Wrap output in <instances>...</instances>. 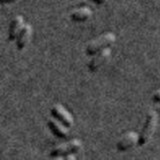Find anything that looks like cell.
Listing matches in <instances>:
<instances>
[{"label":"cell","mask_w":160,"mask_h":160,"mask_svg":"<svg viewBox=\"0 0 160 160\" xmlns=\"http://www.w3.org/2000/svg\"><path fill=\"white\" fill-rule=\"evenodd\" d=\"M80 148H81V141L78 139H73L71 141L62 143L58 145V146L54 147L53 149H51L49 155L55 158L56 156H63V155L69 153H74L78 151Z\"/></svg>","instance_id":"3"},{"label":"cell","mask_w":160,"mask_h":160,"mask_svg":"<svg viewBox=\"0 0 160 160\" xmlns=\"http://www.w3.org/2000/svg\"><path fill=\"white\" fill-rule=\"evenodd\" d=\"M110 55H111V49H110L109 47L105 48V49H103V50H101V51H99L98 53L95 54V56L92 58V60L88 64V67L90 69V71L93 72V71L98 70L105 62L107 61L108 58L110 57Z\"/></svg>","instance_id":"6"},{"label":"cell","mask_w":160,"mask_h":160,"mask_svg":"<svg viewBox=\"0 0 160 160\" xmlns=\"http://www.w3.org/2000/svg\"><path fill=\"white\" fill-rule=\"evenodd\" d=\"M24 19L21 15H18V16L15 17L11 24H10L9 27V32H8V40L9 41H14L16 40L19 33L21 32V30L24 26Z\"/></svg>","instance_id":"9"},{"label":"cell","mask_w":160,"mask_h":160,"mask_svg":"<svg viewBox=\"0 0 160 160\" xmlns=\"http://www.w3.org/2000/svg\"><path fill=\"white\" fill-rule=\"evenodd\" d=\"M16 1V0H1V2L3 3H10V2H14Z\"/></svg>","instance_id":"14"},{"label":"cell","mask_w":160,"mask_h":160,"mask_svg":"<svg viewBox=\"0 0 160 160\" xmlns=\"http://www.w3.org/2000/svg\"><path fill=\"white\" fill-rule=\"evenodd\" d=\"M51 114L54 118L58 119L59 121H61L62 123H64L66 126L71 127L73 125L74 119L72 117V115L68 112V110L66 108H64L62 105L60 104H56L54 105L51 109Z\"/></svg>","instance_id":"4"},{"label":"cell","mask_w":160,"mask_h":160,"mask_svg":"<svg viewBox=\"0 0 160 160\" xmlns=\"http://www.w3.org/2000/svg\"><path fill=\"white\" fill-rule=\"evenodd\" d=\"M91 15H92L91 10L86 6H83V7H80L76 10H74L73 12H71L70 17H71L73 21L83 22V21H86L87 19L91 17Z\"/></svg>","instance_id":"10"},{"label":"cell","mask_w":160,"mask_h":160,"mask_svg":"<svg viewBox=\"0 0 160 160\" xmlns=\"http://www.w3.org/2000/svg\"><path fill=\"white\" fill-rule=\"evenodd\" d=\"M48 127L53 132L54 135H56L59 138H66L69 134V127L66 126L64 123L59 121L58 119H49L48 121Z\"/></svg>","instance_id":"7"},{"label":"cell","mask_w":160,"mask_h":160,"mask_svg":"<svg viewBox=\"0 0 160 160\" xmlns=\"http://www.w3.org/2000/svg\"><path fill=\"white\" fill-rule=\"evenodd\" d=\"M32 26L30 24H25L21 32L19 33L18 37L16 39V46L18 50H23L25 47L27 46V44L30 41V38H31L32 35Z\"/></svg>","instance_id":"8"},{"label":"cell","mask_w":160,"mask_h":160,"mask_svg":"<svg viewBox=\"0 0 160 160\" xmlns=\"http://www.w3.org/2000/svg\"><path fill=\"white\" fill-rule=\"evenodd\" d=\"M157 123H158V116L157 113L151 110L149 111L146 117V121H145L144 127L142 129L141 133L139 134V143L138 145L140 146H143V145L147 144L150 139L152 138L153 134L155 132L157 127Z\"/></svg>","instance_id":"1"},{"label":"cell","mask_w":160,"mask_h":160,"mask_svg":"<svg viewBox=\"0 0 160 160\" xmlns=\"http://www.w3.org/2000/svg\"><path fill=\"white\" fill-rule=\"evenodd\" d=\"M62 158L64 160H74L76 159V157L74 156V155H72V153H69V154H66V155H63Z\"/></svg>","instance_id":"12"},{"label":"cell","mask_w":160,"mask_h":160,"mask_svg":"<svg viewBox=\"0 0 160 160\" xmlns=\"http://www.w3.org/2000/svg\"><path fill=\"white\" fill-rule=\"evenodd\" d=\"M93 2L97 3V4H103L105 2H107V0H92Z\"/></svg>","instance_id":"13"},{"label":"cell","mask_w":160,"mask_h":160,"mask_svg":"<svg viewBox=\"0 0 160 160\" xmlns=\"http://www.w3.org/2000/svg\"><path fill=\"white\" fill-rule=\"evenodd\" d=\"M152 97H153V100L155 102H159L160 103V90H157V91L153 94Z\"/></svg>","instance_id":"11"},{"label":"cell","mask_w":160,"mask_h":160,"mask_svg":"<svg viewBox=\"0 0 160 160\" xmlns=\"http://www.w3.org/2000/svg\"><path fill=\"white\" fill-rule=\"evenodd\" d=\"M115 40H116V37L113 33H106L100 36L96 39H94L93 41L90 42L87 47H86V54L87 55H95L96 53H98L99 51L109 47L110 45H112Z\"/></svg>","instance_id":"2"},{"label":"cell","mask_w":160,"mask_h":160,"mask_svg":"<svg viewBox=\"0 0 160 160\" xmlns=\"http://www.w3.org/2000/svg\"><path fill=\"white\" fill-rule=\"evenodd\" d=\"M139 143V134L136 132H127L119 139L116 146L119 151H125Z\"/></svg>","instance_id":"5"}]
</instances>
